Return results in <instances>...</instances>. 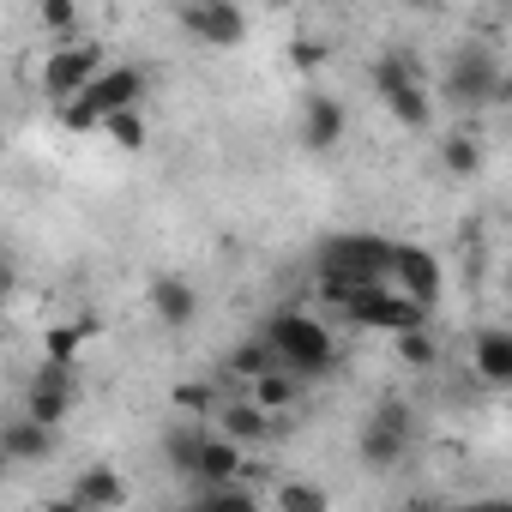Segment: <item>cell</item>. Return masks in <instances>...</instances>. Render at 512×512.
<instances>
[{
	"label": "cell",
	"instance_id": "6da1fadb",
	"mask_svg": "<svg viewBox=\"0 0 512 512\" xmlns=\"http://www.w3.org/2000/svg\"><path fill=\"white\" fill-rule=\"evenodd\" d=\"M260 338L272 344V362L290 368L302 386H308V380H326V374L338 368V338H332V326H326L320 314H308V308H278V314H266Z\"/></svg>",
	"mask_w": 512,
	"mask_h": 512
},
{
	"label": "cell",
	"instance_id": "7a4b0ae2",
	"mask_svg": "<svg viewBox=\"0 0 512 512\" xmlns=\"http://www.w3.org/2000/svg\"><path fill=\"white\" fill-rule=\"evenodd\" d=\"M314 266H320V296L338 302L344 290H362V284H386L392 278V241L386 235H368V229H350V235L320 241Z\"/></svg>",
	"mask_w": 512,
	"mask_h": 512
},
{
	"label": "cell",
	"instance_id": "3957f363",
	"mask_svg": "<svg viewBox=\"0 0 512 512\" xmlns=\"http://www.w3.org/2000/svg\"><path fill=\"white\" fill-rule=\"evenodd\" d=\"M440 97L458 115H482V109H506L512 103V79L500 67V55L488 43H458L440 67Z\"/></svg>",
	"mask_w": 512,
	"mask_h": 512
},
{
	"label": "cell",
	"instance_id": "277c9868",
	"mask_svg": "<svg viewBox=\"0 0 512 512\" xmlns=\"http://www.w3.org/2000/svg\"><path fill=\"white\" fill-rule=\"evenodd\" d=\"M332 308H338L350 326H362V332H404V326H428V314H434V308H422L416 296H404V290H392V284L344 290Z\"/></svg>",
	"mask_w": 512,
	"mask_h": 512
},
{
	"label": "cell",
	"instance_id": "5b68a950",
	"mask_svg": "<svg viewBox=\"0 0 512 512\" xmlns=\"http://www.w3.org/2000/svg\"><path fill=\"white\" fill-rule=\"evenodd\" d=\"M410 446H416V410H410L404 398H386V404L362 422V440H356V452H362L368 470H398V464L410 458Z\"/></svg>",
	"mask_w": 512,
	"mask_h": 512
},
{
	"label": "cell",
	"instance_id": "8992f818",
	"mask_svg": "<svg viewBox=\"0 0 512 512\" xmlns=\"http://www.w3.org/2000/svg\"><path fill=\"white\" fill-rule=\"evenodd\" d=\"M175 25L205 49H235L247 37V13L235 0H175Z\"/></svg>",
	"mask_w": 512,
	"mask_h": 512
},
{
	"label": "cell",
	"instance_id": "52a82bcc",
	"mask_svg": "<svg viewBox=\"0 0 512 512\" xmlns=\"http://www.w3.org/2000/svg\"><path fill=\"white\" fill-rule=\"evenodd\" d=\"M392 290H404V296H416L422 308H434L440 302V290H446V266H440V253L434 247H398L392 241V278H386Z\"/></svg>",
	"mask_w": 512,
	"mask_h": 512
},
{
	"label": "cell",
	"instance_id": "ba28073f",
	"mask_svg": "<svg viewBox=\"0 0 512 512\" xmlns=\"http://www.w3.org/2000/svg\"><path fill=\"white\" fill-rule=\"evenodd\" d=\"M97 67H103V49L97 43H61L49 61H43V91L55 97V103H67V97H79L91 79H97Z\"/></svg>",
	"mask_w": 512,
	"mask_h": 512
},
{
	"label": "cell",
	"instance_id": "9c48e42d",
	"mask_svg": "<svg viewBox=\"0 0 512 512\" xmlns=\"http://www.w3.org/2000/svg\"><path fill=\"white\" fill-rule=\"evenodd\" d=\"M55 440H61V428L37 422V416H25V410L0 422V458H7V464H43V458L55 452Z\"/></svg>",
	"mask_w": 512,
	"mask_h": 512
},
{
	"label": "cell",
	"instance_id": "30bf717a",
	"mask_svg": "<svg viewBox=\"0 0 512 512\" xmlns=\"http://www.w3.org/2000/svg\"><path fill=\"white\" fill-rule=\"evenodd\" d=\"M145 302H151V320H157V326H169V332H181V326H193V320H199V290H193L187 278H175V272L151 278Z\"/></svg>",
	"mask_w": 512,
	"mask_h": 512
},
{
	"label": "cell",
	"instance_id": "8fae6325",
	"mask_svg": "<svg viewBox=\"0 0 512 512\" xmlns=\"http://www.w3.org/2000/svg\"><path fill=\"white\" fill-rule=\"evenodd\" d=\"M85 97H91L103 115H109V109H139V97H145V73H139V67H127V61H115V67L103 61V67H97V79L85 85Z\"/></svg>",
	"mask_w": 512,
	"mask_h": 512
},
{
	"label": "cell",
	"instance_id": "7c38bea8",
	"mask_svg": "<svg viewBox=\"0 0 512 512\" xmlns=\"http://www.w3.org/2000/svg\"><path fill=\"white\" fill-rule=\"evenodd\" d=\"M211 416H217V434H229L241 452L272 434V410H260L253 398H223V404H211Z\"/></svg>",
	"mask_w": 512,
	"mask_h": 512
},
{
	"label": "cell",
	"instance_id": "4fadbf2b",
	"mask_svg": "<svg viewBox=\"0 0 512 512\" xmlns=\"http://www.w3.org/2000/svg\"><path fill=\"white\" fill-rule=\"evenodd\" d=\"M470 368L482 386H512V332L506 326H482L470 344Z\"/></svg>",
	"mask_w": 512,
	"mask_h": 512
},
{
	"label": "cell",
	"instance_id": "5bb4252c",
	"mask_svg": "<svg viewBox=\"0 0 512 512\" xmlns=\"http://www.w3.org/2000/svg\"><path fill=\"white\" fill-rule=\"evenodd\" d=\"M344 127H350V115H344L338 97H308L302 103V145L308 151H332L344 139Z\"/></svg>",
	"mask_w": 512,
	"mask_h": 512
},
{
	"label": "cell",
	"instance_id": "9a60e30c",
	"mask_svg": "<svg viewBox=\"0 0 512 512\" xmlns=\"http://www.w3.org/2000/svg\"><path fill=\"white\" fill-rule=\"evenodd\" d=\"M121 500H127V482H121L115 464H85V470H79V482H73V506L109 512V506H121Z\"/></svg>",
	"mask_w": 512,
	"mask_h": 512
},
{
	"label": "cell",
	"instance_id": "2e32d148",
	"mask_svg": "<svg viewBox=\"0 0 512 512\" xmlns=\"http://www.w3.org/2000/svg\"><path fill=\"white\" fill-rule=\"evenodd\" d=\"M380 103H386V115H392L398 127H410V133L434 127V97H428V79H416V85H392V91H380Z\"/></svg>",
	"mask_w": 512,
	"mask_h": 512
},
{
	"label": "cell",
	"instance_id": "e0dca14e",
	"mask_svg": "<svg viewBox=\"0 0 512 512\" xmlns=\"http://www.w3.org/2000/svg\"><path fill=\"white\" fill-rule=\"evenodd\" d=\"M217 476H241V446L229 434H205L199 440V464L187 482H217Z\"/></svg>",
	"mask_w": 512,
	"mask_h": 512
},
{
	"label": "cell",
	"instance_id": "ac0fdd59",
	"mask_svg": "<svg viewBox=\"0 0 512 512\" xmlns=\"http://www.w3.org/2000/svg\"><path fill=\"white\" fill-rule=\"evenodd\" d=\"M247 398L278 416V410H290V404L302 398V380H296L290 368H266V374H253V380H247Z\"/></svg>",
	"mask_w": 512,
	"mask_h": 512
},
{
	"label": "cell",
	"instance_id": "d6986e66",
	"mask_svg": "<svg viewBox=\"0 0 512 512\" xmlns=\"http://www.w3.org/2000/svg\"><path fill=\"white\" fill-rule=\"evenodd\" d=\"M416 79H428V67H422L410 49H386V55L368 67V85H374V97H380V91H392V85H416Z\"/></svg>",
	"mask_w": 512,
	"mask_h": 512
},
{
	"label": "cell",
	"instance_id": "ffe728a7",
	"mask_svg": "<svg viewBox=\"0 0 512 512\" xmlns=\"http://www.w3.org/2000/svg\"><path fill=\"white\" fill-rule=\"evenodd\" d=\"M440 169H446V175H458V181L482 175V139H476V133H464V127H458V133H446V139H440Z\"/></svg>",
	"mask_w": 512,
	"mask_h": 512
},
{
	"label": "cell",
	"instance_id": "44dd1931",
	"mask_svg": "<svg viewBox=\"0 0 512 512\" xmlns=\"http://www.w3.org/2000/svg\"><path fill=\"white\" fill-rule=\"evenodd\" d=\"M85 338H97V320H91V314H85V320H61V326L43 332V356H49V362H79Z\"/></svg>",
	"mask_w": 512,
	"mask_h": 512
},
{
	"label": "cell",
	"instance_id": "7402d4cb",
	"mask_svg": "<svg viewBox=\"0 0 512 512\" xmlns=\"http://www.w3.org/2000/svg\"><path fill=\"white\" fill-rule=\"evenodd\" d=\"M392 344H398V362H404V368H416V374L440 368V338H434V326H404V332H392Z\"/></svg>",
	"mask_w": 512,
	"mask_h": 512
},
{
	"label": "cell",
	"instance_id": "603a6c76",
	"mask_svg": "<svg viewBox=\"0 0 512 512\" xmlns=\"http://www.w3.org/2000/svg\"><path fill=\"white\" fill-rule=\"evenodd\" d=\"M266 368H278L272 362V344L253 332V338H241L229 356H223V374H235V380H253V374H266Z\"/></svg>",
	"mask_w": 512,
	"mask_h": 512
},
{
	"label": "cell",
	"instance_id": "cb8c5ba5",
	"mask_svg": "<svg viewBox=\"0 0 512 512\" xmlns=\"http://www.w3.org/2000/svg\"><path fill=\"white\" fill-rule=\"evenodd\" d=\"M199 440H205V428H193V422H175V428L163 434V458H169V470L193 476V464H199Z\"/></svg>",
	"mask_w": 512,
	"mask_h": 512
},
{
	"label": "cell",
	"instance_id": "d4e9b609",
	"mask_svg": "<svg viewBox=\"0 0 512 512\" xmlns=\"http://www.w3.org/2000/svg\"><path fill=\"white\" fill-rule=\"evenodd\" d=\"M193 500H199V506H260V494H253L247 482H235V476H217V482H193Z\"/></svg>",
	"mask_w": 512,
	"mask_h": 512
},
{
	"label": "cell",
	"instance_id": "484cf974",
	"mask_svg": "<svg viewBox=\"0 0 512 512\" xmlns=\"http://www.w3.org/2000/svg\"><path fill=\"white\" fill-rule=\"evenodd\" d=\"M97 133H109L121 151H139V145H145V115H139V109H109Z\"/></svg>",
	"mask_w": 512,
	"mask_h": 512
},
{
	"label": "cell",
	"instance_id": "4316f807",
	"mask_svg": "<svg viewBox=\"0 0 512 512\" xmlns=\"http://www.w3.org/2000/svg\"><path fill=\"white\" fill-rule=\"evenodd\" d=\"M272 506H278V512H326V506H332V494H326V488H314V482H284V488L272 494Z\"/></svg>",
	"mask_w": 512,
	"mask_h": 512
},
{
	"label": "cell",
	"instance_id": "83f0119b",
	"mask_svg": "<svg viewBox=\"0 0 512 512\" xmlns=\"http://www.w3.org/2000/svg\"><path fill=\"white\" fill-rule=\"evenodd\" d=\"M37 19H43V31H55L61 43H73V31H79V0H37Z\"/></svg>",
	"mask_w": 512,
	"mask_h": 512
},
{
	"label": "cell",
	"instance_id": "f1b7e54d",
	"mask_svg": "<svg viewBox=\"0 0 512 512\" xmlns=\"http://www.w3.org/2000/svg\"><path fill=\"white\" fill-rule=\"evenodd\" d=\"M61 127H73V133H97V127H103V109L79 91V97H67V103H61Z\"/></svg>",
	"mask_w": 512,
	"mask_h": 512
},
{
	"label": "cell",
	"instance_id": "f546056e",
	"mask_svg": "<svg viewBox=\"0 0 512 512\" xmlns=\"http://www.w3.org/2000/svg\"><path fill=\"white\" fill-rule=\"evenodd\" d=\"M326 61H332L326 43H314V37H296V43H290V67H296V73H320Z\"/></svg>",
	"mask_w": 512,
	"mask_h": 512
},
{
	"label": "cell",
	"instance_id": "4dcf8cb0",
	"mask_svg": "<svg viewBox=\"0 0 512 512\" xmlns=\"http://www.w3.org/2000/svg\"><path fill=\"white\" fill-rule=\"evenodd\" d=\"M19 296V260H13V247L0 241V308H7Z\"/></svg>",
	"mask_w": 512,
	"mask_h": 512
},
{
	"label": "cell",
	"instance_id": "1f68e13d",
	"mask_svg": "<svg viewBox=\"0 0 512 512\" xmlns=\"http://www.w3.org/2000/svg\"><path fill=\"white\" fill-rule=\"evenodd\" d=\"M217 398H211V386H175V410H193V416H205Z\"/></svg>",
	"mask_w": 512,
	"mask_h": 512
},
{
	"label": "cell",
	"instance_id": "d6a6232c",
	"mask_svg": "<svg viewBox=\"0 0 512 512\" xmlns=\"http://www.w3.org/2000/svg\"><path fill=\"white\" fill-rule=\"evenodd\" d=\"M398 7H410V13H428V7H434V0H398Z\"/></svg>",
	"mask_w": 512,
	"mask_h": 512
},
{
	"label": "cell",
	"instance_id": "836d02e7",
	"mask_svg": "<svg viewBox=\"0 0 512 512\" xmlns=\"http://www.w3.org/2000/svg\"><path fill=\"white\" fill-rule=\"evenodd\" d=\"M7 470H13V464H7V458H0V482H7Z\"/></svg>",
	"mask_w": 512,
	"mask_h": 512
}]
</instances>
